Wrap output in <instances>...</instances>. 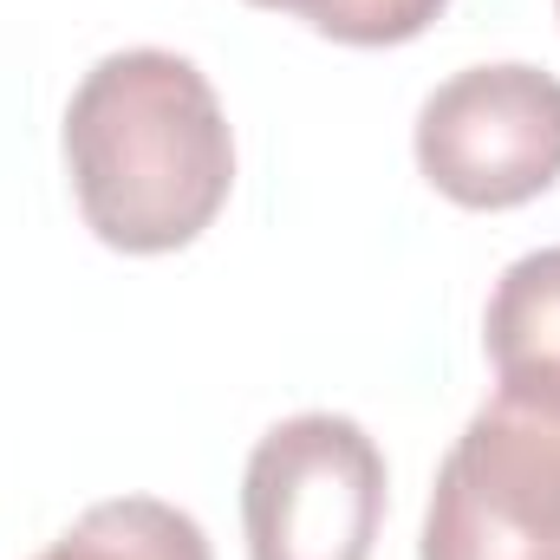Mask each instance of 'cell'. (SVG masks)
I'll return each mask as SVG.
<instances>
[{"instance_id":"cell-1","label":"cell","mask_w":560,"mask_h":560,"mask_svg":"<svg viewBox=\"0 0 560 560\" xmlns=\"http://www.w3.org/2000/svg\"><path fill=\"white\" fill-rule=\"evenodd\" d=\"M66 170L85 229L118 255L189 248L235 189V138L196 59L105 52L66 105Z\"/></svg>"},{"instance_id":"cell-2","label":"cell","mask_w":560,"mask_h":560,"mask_svg":"<svg viewBox=\"0 0 560 560\" xmlns=\"http://www.w3.org/2000/svg\"><path fill=\"white\" fill-rule=\"evenodd\" d=\"M418 560H560V378H502L463 423Z\"/></svg>"},{"instance_id":"cell-3","label":"cell","mask_w":560,"mask_h":560,"mask_svg":"<svg viewBox=\"0 0 560 560\" xmlns=\"http://www.w3.org/2000/svg\"><path fill=\"white\" fill-rule=\"evenodd\" d=\"M385 522V456L365 423L300 411L275 423L242 476L248 560H372Z\"/></svg>"},{"instance_id":"cell-4","label":"cell","mask_w":560,"mask_h":560,"mask_svg":"<svg viewBox=\"0 0 560 560\" xmlns=\"http://www.w3.org/2000/svg\"><path fill=\"white\" fill-rule=\"evenodd\" d=\"M418 170L456 209H522L560 183V79L541 66L450 72L418 112Z\"/></svg>"},{"instance_id":"cell-5","label":"cell","mask_w":560,"mask_h":560,"mask_svg":"<svg viewBox=\"0 0 560 560\" xmlns=\"http://www.w3.org/2000/svg\"><path fill=\"white\" fill-rule=\"evenodd\" d=\"M482 346L495 378H560V248H535L502 268L482 313Z\"/></svg>"},{"instance_id":"cell-6","label":"cell","mask_w":560,"mask_h":560,"mask_svg":"<svg viewBox=\"0 0 560 560\" xmlns=\"http://www.w3.org/2000/svg\"><path fill=\"white\" fill-rule=\"evenodd\" d=\"M33 560H215V555H209V535L196 528V515H183L176 502L118 495V502L85 509Z\"/></svg>"},{"instance_id":"cell-7","label":"cell","mask_w":560,"mask_h":560,"mask_svg":"<svg viewBox=\"0 0 560 560\" xmlns=\"http://www.w3.org/2000/svg\"><path fill=\"white\" fill-rule=\"evenodd\" d=\"M261 13H293L339 46H405L450 0H248Z\"/></svg>"},{"instance_id":"cell-8","label":"cell","mask_w":560,"mask_h":560,"mask_svg":"<svg viewBox=\"0 0 560 560\" xmlns=\"http://www.w3.org/2000/svg\"><path fill=\"white\" fill-rule=\"evenodd\" d=\"M555 13H560V0H555Z\"/></svg>"}]
</instances>
